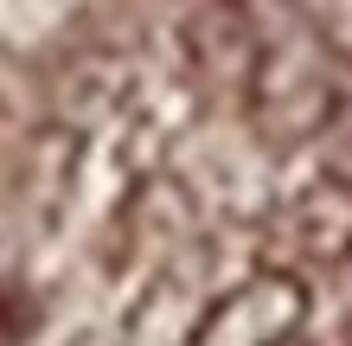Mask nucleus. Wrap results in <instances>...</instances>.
Instances as JSON below:
<instances>
[{
	"label": "nucleus",
	"instance_id": "nucleus-1",
	"mask_svg": "<svg viewBox=\"0 0 352 346\" xmlns=\"http://www.w3.org/2000/svg\"><path fill=\"white\" fill-rule=\"evenodd\" d=\"M0 346H352V0H0Z\"/></svg>",
	"mask_w": 352,
	"mask_h": 346
}]
</instances>
